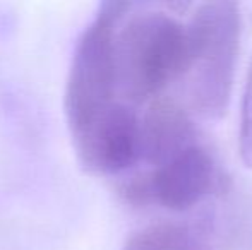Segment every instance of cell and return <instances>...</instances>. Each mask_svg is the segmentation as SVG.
Masks as SVG:
<instances>
[{"label": "cell", "instance_id": "cell-7", "mask_svg": "<svg viewBox=\"0 0 252 250\" xmlns=\"http://www.w3.org/2000/svg\"><path fill=\"white\" fill-rule=\"evenodd\" d=\"M199 245L182 224L155 223L134 231L122 250H199Z\"/></svg>", "mask_w": 252, "mask_h": 250}, {"label": "cell", "instance_id": "cell-2", "mask_svg": "<svg viewBox=\"0 0 252 250\" xmlns=\"http://www.w3.org/2000/svg\"><path fill=\"white\" fill-rule=\"evenodd\" d=\"M240 41V14L233 2H206L187 26L184 70L189 103L201 117L220 118L230 101Z\"/></svg>", "mask_w": 252, "mask_h": 250}, {"label": "cell", "instance_id": "cell-1", "mask_svg": "<svg viewBox=\"0 0 252 250\" xmlns=\"http://www.w3.org/2000/svg\"><path fill=\"white\" fill-rule=\"evenodd\" d=\"M119 94L129 103L155 100L187 65V29L161 10L129 16L115 34Z\"/></svg>", "mask_w": 252, "mask_h": 250}, {"label": "cell", "instance_id": "cell-4", "mask_svg": "<svg viewBox=\"0 0 252 250\" xmlns=\"http://www.w3.org/2000/svg\"><path fill=\"white\" fill-rule=\"evenodd\" d=\"M76 154L93 173H119L141 160V118L126 101H112L70 127Z\"/></svg>", "mask_w": 252, "mask_h": 250}, {"label": "cell", "instance_id": "cell-6", "mask_svg": "<svg viewBox=\"0 0 252 250\" xmlns=\"http://www.w3.org/2000/svg\"><path fill=\"white\" fill-rule=\"evenodd\" d=\"M196 144L194 122L175 98L158 96L150 101L141 117V160L153 168L161 167Z\"/></svg>", "mask_w": 252, "mask_h": 250}, {"label": "cell", "instance_id": "cell-5", "mask_svg": "<svg viewBox=\"0 0 252 250\" xmlns=\"http://www.w3.org/2000/svg\"><path fill=\"white\" fill-rule=\"evenodd\" d=\"M146 178L151 204L170 211L190 209L221 185L215 160L201 144L146 171Z\"/></svg>", "mask_w": 252, "mask_h": 250}, {"label": "cell", "instance_id": "cell-8", "mask_svg": "<svg viewBox=\"0 0 252 250\" xmlns=\"http://www.w3.org/2000/svg\"><path fill=\"white\" fill-rule=\"evenodd\" d=\"M239 151L242 163L252 168V60L247 74L246 89L242 98V111H240V129H239Z\"/></svg>", "mask_w": 252, "mask_h": 250}, {"label": "cell", "instance_id": "cell-3", "mask_svg": "<svg viewBox=\"0 0 252 250\" xmlns=\"http://www.w3.org/2000/svg\"><path fill=\"white\" fill-rule=\"evenodd\" d=\"M129 2H103L74 47L65 79L63 108L69 129L117 100L115 34Z\"/></svg>", "mask_w": 252, "mask_h": 250}]
</instances>
